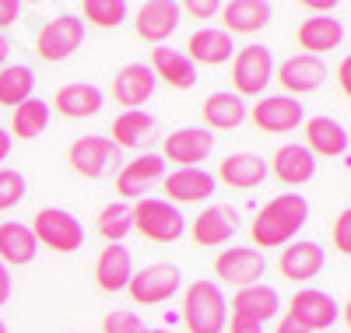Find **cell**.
Listing matches in <instances>:
<instances>
[{"label":"cell","mask_w":351,"mask_h":333,"mask_svg":"<svg viewBox=\"0 0 351 333\" xmlns=\"http://www.w3.org/2000/svg\"><path fill=\"white\" fill-rule=\"evenodd\" d=\"M309 221V200L295 190L271 197L256 210V218L250 225V246L253 249H281L295 238Z\"/></svg>","instance_id":"cell-1"},{"label":"cell","mask_w":351,"mask_h":333,"mask_svg":"<svg viewBox=\"0 0 351 333\" xmlns=\"http://www.w3.org/2000/svg\"><path fill=\"white\" fill-rule=\"evenodd\" d=\"M183 326L190 333H225L228 326V298L218 281H193L183 291Z\"/></svg>","instance_id":"cell-2"},{"label":"cell","mask_w":351,"mask_h":333,"mask_svg":"<svg viewBox=\"0 0 351 333\" xmlns=\"http://www.w3.org/2000/svg\"><path fill=\"white\" fill-rule=\"evenodd\" d=\"M134 218V232H141L148 242H158V246H169V242H180L186 235V218L180 207H172L162 197H144L130 207Z\"/></svg>","instance_id":"cell-3"},{"label":"cell","mask_w":351,"mask_h":333,"mask_svg":"<svg viewBox=\"0 0 351 333\" xmlns=\"http://www.w3.org/2000/svg\"><path fill=\"white\" fill-rule=\"evenodd\" d=\"M281 309V298L271 284H250L239 288L228 301V326L225 333H243V330H263Z\"/></svg>","instance_id":"cell-4"},{"label":"cell","mask_w":351,"mask_h":333,"mask_svg":"<svg viewBox=\"0 0 351 333\" xmlns=\"http://www.w3.org/2000/svg\"><path fill=\"white\" fill-rule=\"evenodd\" d=\"M32 235L39 242V249H53V253H77L84 246V225L71 214V210L64 207H43L36 210V218H32Z\"/></svg>","instance_id":"cell-5"},{"label":"cell","mask_w":351,"mask_h":333,"mask_svg":"<svg viewBox=\"0 0 351 333\" xmlns=\"http://www.w3.org/2000/svg\"><path fill=\"white\" fill-rule=\"evenodd\" d=\"M274 81V56L271 46L263 42H250L243 49H236L232 56V84H236V95H263L267 84Z\"/></svg>","instance_id":"cell-6"},{"label":"cell","mask_w":351,"mask_h":333,"mask_svg":"<svg viewBox=\"0 0 351 333\" xmlns=\"http://www.w3.org/2000/svg\"><path fill=\"white\" fill-rule=\"evenodd\" d=\"M180 288H183V270L176 263H148V267L134 270V278L127 284L137 306H162Z\"/></svg>","instance_id":"cell-7"},{"label":"cell","mask_w":351,"mask_h":333,"mask_svg":"<svg viewBox=\"0 0 351 333\" xmlns=\"http://www.w3.org/2000/svg\"><path fill=\"white\" fill-rule=\"evenodd\" d=\"M67 162L84 179H102L120 165V147L102 134H84L67 147Z\"/></svg>","instance_id":"cell-8"},{"label":"cell","mask_w":351,"mask_h":333,"mask_svg":"<svg viewBox=\"0 0 351 333\" xmlns=\"http://www.w3.org/2000/svg\"><path fill=\"white\" fill-rule=\"evenodd\" d=\"M81 42H84V21L77 14H56L39 28L36 53L46 60V64H60V60L74 56V49Z\"/></svg>","instance_id":"cell-9"},{"label":"cell","mask_w":351,"mask_h":333,"mask_svg":"<svg viewBox=\"0 0 351 333\" xmlns=\"http://www.w3.org/2000/svg\"><path fill=\"white\" fill-rule=\"evenodd\" d=\"M291 323H299L306 333H319V330H330L341 316V306L334 301V295L319 291V288H299L288 301V312Z\"/></svg>","instance_id":"cell-10"},{"label":"cell","mask_w":351,"mask_h":333,"mask_svg":"<svg viewBox=\"0 0 351 333\" xmlns=\"http://www.w3.org/2000/svg\"><path fill=\"white\" fill-rule=\"evenodd\" d=\"M215 155V134L204 127H180L162 140V162H176V169H200Z\"/></svg>","instance_id":"cell-11"},{"label":"cell","mask_w":351,"mask_h":333,"mask_svg":"<svg viewBox=\"0 0 351 333\" xmlns=\"http://www.w3.org/2000/svg\"><path fill=\"white\" fill-rule=\"evenodd\" d=\"M215 274L218 281L236 284V288L260 284V278L267 274V256L253 246H228L215 256Z\"/></svg>","instance_id":"cell-12"},{"label":"cell","mask_w":351,"mask_h":333,"mask_svg":"<svg viewBox=\"0 0 351 333\" xmlns=\"http://www.w3.org/2000/svg\"><path fill=\"white\" fill-rule=\"evenodd\" d=\"M306 123V109L291 95H263L253 106V127L260 134H295Z\"/></svg>","instance_id":"cell-13"},{"label":"cell","mask_w":351,"mask_h":333,"mask_svg":"<svg viewBox=\"0 0 351 333\" xmlns=\"http://www.w3.org/2000/svg\"><path fill=\"white\" fill-rule=\"evenodd\" d=\"M274 81H281V88H285L281 95L299 99V95H309V92H316V88H324L327 67H324L319 56L295 53V56L281 60V67H274Z\"/></svg>","instance_id":"cell-14"},{"label":"cell","mask_w":351,"mask_h":333,"mask_svg":"<svg viewBox=\"0 0 351 333\" xmlns=\"http://www.w3.org/2000/svg\"><path fill=\"white\" fill-rule=\"evenodd\" d=\"M239 228H243L239 207H232V204H208L193 218L190 235H193L197 246H225V242L236 235Z\"/></svg>","instance_id":"cell-15"},{"label":"cell","mask_w":351,"mask_h":333,"mask_svg":"<svg viewBox=\"0 0 351 333\" xmlns=\"http://www.w3.org/2000/svg\"><path fill=\"white\" fill-rule=\"evenodd\" d=\"M162 190H165L162 200H169L172 207L204 204V200L215 197V175L208 169H172L162 179Z\"/></svg>","instance_id":"cell-16"},{"label":"cell","mask_w":351,"mask_h":333,"mask_svg":"<svg viewBox=\"0 0 351 333\" xmlns=\"http://www.w3.org/2000/svg\"><path fill=\"white\" fill-rule=\"evenodd\" d=\"M165 172L169 169H165L162 155H141V158H134L120 169V175H116V193L123 197V204L127 200H144L148 190L165 179Z\"/></svg>","instance_id":"cell-17"},{"label":"cell","mask_w":351,"mask_h":333,"mask_svg":"<svg viewBox=\"0 0 351 333\" xmlns=\"http://www.w3.org/2000/svg\"><path fill=\"white\" fill-rule=\"evenodd\" d=\"M324 267H327V249L319 246V242H313V238L288 242V246L281 249V260H278L281 278L295 281V284H306V281H313V278H316Z\"/></svg>","instance_id":"cell-18"},{"label":"cell","mask_w":351,"mask_h":333,"mask_svg":"<svg viewBox=\"0 0 351 333\" xmlns=\"http://www.w3.org/2000/svg\"><path fill=\"white\" fill-rule=\"evenodd\" d=\"M180 21H183V14H180L176 0H148L134 18V32H137V39L152 42V46H165V39L180 28Z\"/></svg>","instance_id":"cell-19"},{"label":"cell","mask_w":351,"mask_h":333,"mask_svg":"<svg viewBox=\"0 0 351 333\" xmlns=\"http://www.w3.org/2000/svg\"><path fill=\"white\" fill-rule=\"evenodd\" d=\"M306 151L313 158H344L348 155V130L330 116H309L302 123Z\"/></svg>","instance_id":"cell-20"},{"label":"cell","mask_w":351,"mask_h":333,"mask_svg":"<svg viewBox=\"0 0 351 333\" xmlns=\"http://www.w3.org/2000/svg\"><path fill=\"white\" fill-rule=\"evenodd\" d=\"M53 106H56V112H60L64 119H92V116L102 112L106 92L99 84H92V81H71V84H64L60 92H56Z\"/></svg>","instance_id":"cell-21"},{"label":"cell","mask_w":351,"mask_h":333,"mask_svg":"<svg viewBox=\"0 0 351 333\" xmlns=\"http://www.w3.org/2000/svg\"><path fill=\"white\" fill-rule=\"evenodd\" d=\"M295 42L306 56H324L344 42V21H337L334 14H309L299 25Z\"/></svg>","instance_id":"cell-22"},{"label":"cell","mask_w":351,"mask_h":333,"mask_svg":"<svg viewBox=\"0 0 351 333\" xmlns=\"http://www.w3.org/2000/svg\"><path fill=\"white\" fill-rule=\"evenodd\" d=\"M155 88H158V81L148 64H127L112 77V99L123 109H141L144 102H152Z\"/></svg>","instance_id":"cell-23"},{"label":"cell","mask_w":351,"mask_h":333,"mask_svg":"<svg viewBox=\"0 0 351 333\" xmlns=\"http://www.w3.org/2000/svg\"><path fill=\"white\" fill-rule=\"evenodd\" d=\"M186 56L193 67H221L236 56V42L221 28H197L186 39Z\"/></svg>","instance_id":"cell-24"},{"label":"cell","mask_w":351,"mask_h":333,"mask_svg":"<svg viewBox=\"0 0 351 333\" xmlns=\"http://www.w3.org/2000/svg\"><path fill=\"white\" fill-rule=\"evenodd\" d=\"M267 172H274V179L285 186H306L316 175V158L306 151V144H281L267 162Z\"/></svg>","instance_id":"cell-25"},{"label":"cell","mask_w":351,"mask_h":333,"mask_svg":"<svg viewBox=\"0 0 351 333\" xmlns=\"http://www.w3.org/2000/svg\"><path fill=\"white\" fill-rule=\"evenodd\" d=\"M274 8L267 0H232V4H221V32L228 36H256L271 25Z\"/></svg>","instance_id":"cell-26"},{"label":"cell","mask_w":351,"mask_h":333,"mask_svg":"<svg viewBox=\"0 0 351 333\" xmlns=\"http://www.w3.org/2000/svg\"><path fill=\"white\" fill-rule=\"evenodd\" d=\"M134 278V256L123 242H112L106 246L95 260V284L106 291V295H116V291H127Z\"/></svg>","instance_id":"cell-27"},{"label":"cell","mask_w":351,"mask_h":333,"mask_svg":"<svg viewBox=\"0 0 351 333\" xmlns=\"http://www.w3.org/2000/svg\"><path fill=\"white\" fill-rule=\"evenodd\" d=\"M232 186V190H256L263 179H267V162H263L256 151H236V155H228L221 165H218V175L215 183Z\"/></svg>","instance_id":"cell-28"},{"label":"cell","mask_w":351,"mask_h":333,"mask_svg":"<svg viewBox=\"0 0 351 333\" xmlns=\"http://www.w3.org/2000/svg\"><path fill=\"white\" fill-rule=\"evenodd\" d=\"M204 116V130H236L246 123V99H239L236 92H211L200 106Z\"/></svg>","instance_id":"cell-29"},{"label":"cell","mask_w":351,"mask_h":333,"mask_svg":"<svg viewBox=\"0 0 351 333\" xmlns=\"http://www.w3.org/2000/svg\"><path fill=\"white\" fill-rule=\"evenodd\" d=\"M152 74L155 81H165L169 88H180V92H186V88L197 84V67L190 64V56L183 49H169V46H155L152 49Z\"/></svg>","instance_id":"cell-30"},{"label":"cell","mask_w":351,"mask_h":333,"mask_svg":"<svg viewBox=\"0 0 351 333\" xmlns=\"http://www.w3.org/2000/svg\"><path fill=\"white\" fill-rule=\"evenodd\" d=\"M39 256V242L32 235V228L21 221H4L0 225V263L8 270L11 267H28Z\"/></svg>","instance_id":"cell-31"},{"label":"cell","mask_w":351,"mask_h":333,"mask_svg":"<svg viewBox=\"0 0 351 333\" xmlns=\"http://www.w3.org/2000/svg\"><path fill=\"white\" fill-rule=\"evenodd\" d=\"M49 116H53L49 102L32 95V99H25L21 106L11 109V130H8V134H11V137H21V140H36V137L46 134Z\"/></svg>","instance_id":"cell-32"},{"label":"cell","mask_w":351,"mask_h":333,"mask_svg":"<svg viewBox=\"0 0 351 333\" xmlns=\"http://www.w3.org/2000/svg\"><path fill=\"white\" fill-rule=\"evenodd\" d=\"M155 130V116L152 112H144V109H123L120 116L112 119V130H109V140L116 147H141L144 140L152 137Z\"/></svg>","instance_id":"cell-33"},{"label":"cell","mask_w":351,"mask_h":333,"mask_svg":"<svg viewBox=\"0 0 351 333\" xmlns=\"http://www.w3.org/2000/svg\"><path fill=\"white\" fill-rule=\"evenodd\" d=\"M36 92V71L28 64H8L0 67V106H21Z\"/></svg>","instance_id":"cell-34"},{"label":"cell","mask_w":351,"mask_h":333,"mask_svg":"<svg viewBox=\"0 0 351 333\" xmlns=\"http://www.w3.org/2000/svg\"><path fill=\"white\" fill-rule=\"evenodd\" d=\"M134 232V218H130V204L123 200H112L99 210V235L106 238V246L112 242H123Z\"/></svg>","instance_id":"cell-35"},{"label":"cell","mask_w":351,"mask_h":333,"mask_svg":"<svg viewBox=\"0 0 351 333\" xmlns=\"http://www.w3.org/2000/svg\"><path fill=\"white\" fill-rule=\"evenodd\" d=\"M99 28H120L127 21V4L123 0H84V18Z\"/></svg>","instance_id":"cell-36"},{"label":"cell","mask_w":351,"mask_h":333,"mask_svg":"<svg viewBox=\"0 0 351 333\" xmlns=\"http://www.w3.org/2000/svg\"><path fill=\"white\" fill-rule=\"evenodd\" d=\"M28 193V183L18 169H0V214L4 210H14Z\"/></svg>","instance_id":"cell-37"},{"label":"cell","mask_w":351,"mask_h":333,"mask_svg":"<svg viewBox=\"0 0 351 333\" xmlns=\"http://www.w3.org/2000/svg\"><path fill=\"white\" fill-rule=\"evenodd\" d=\"M152 326L144 323L134 309H112L102 319V333H148Z\"/></svg>","instance_id":"cell-38"},{"label":"cell","mask_w":351,"mask_h":333,"mask_svg":"<svg viewBox=\"0 0 351 333\" xmlns=\"http://www.w3.org/2000/svg\"><path fill=\"white\" fill-rule=\"evenodd\" d=\"M334 246H337V253L341 256H348L351 253V210H341L337 214V221H334Z\"/></svg>","instance_id":"cell-39"},{"label":"cell","mask_w":351,"mask_h":333,"mask_svg":"<svg viewBox=\"0 0 351 333\" xmlns=\"http://www.w3.org/2000/svg\"><path fill=\"white\" fill-rule=\"evenodd\" d=\"M221 11L218 0H186V4H180V14H190V18H200V21H208Z\"/></svg>","instance_id":"cell-40"},{"label":"cell","mask_w":351,"mask_h":333,"mask_svg":"<svg viewBox=\"0 0 351 333\" xmlns=\"http://www.w3.org/2000/svg\"><path fill=\"white\" fill-rule=\"evenodd\" d=\"M21 14V4L18 0H0V36H4V28H11Z\"/></svg>","instance_id":"cell-41"},{"label":"cell","mask_w":351,"mask_h":333,"mask_svg":"<svg viewBox=\"0 0 351 333\" xmlns=\"http://www.w3.org/2000/svg\"><path fill=\"white\" fill-rule=\"evenodd\" d=\"M11 291H14V281H11V270L0 263V306H8L11 301Z\"/></svg>","instance_id":"cell-42"},{"label":"cell","mask_w":351,"mask_h":333,"mask_svg":"<svg viewBox=\"0 0 351 333\" xmlns=\"http://www.w3.org/2000/svg\"><path fill=\"white\" fill-rule=\"evenodd\" d=\"M348 74H351V60L344 56V60H341V67H337V81H341V92H344V95L351 92V77H348Z\"/></svg>","instance_id":"cell-43"},{"label":"cell","mask_w":351,"mask_h":333,"mask_svg":"<svg viewBox=\"0 0 351 333\" xmlns=\"http://www.w3.org/2000/svg\"><path fill=\"white\" fill-rule=\"evenodd\" d=\"M306 11H309V14H330V11H334V0H309Z\"/></svg>","instance_id":"cell-44"},{"label":"cell","mask_w":351,"mask_h":333,"mask_svg":"<svg viewBox=\"0 0 351 333\" xmlns=\"http://www.w3.org/2000/svg\"><path fill=\"white\" fill-rule=\"evenodd\" d=\"M8 155H11V134L0 127V162H8ZM0 169H4V165H0Z\"/></svg>","instance_id":"cell-45"},{"label":"cell","mask_w":351,"mask_h":333,"mask_svg":"<svg viewBox=\"0 0 351 333\" xmlns=\"http://www.w3.org/2000/svg\"><path fill=\"white\" fill-rule=\"evenodd\" d=\"M274 333H306V330H302L299 323H291L288 316H281V323L274 326Z\"/></svg>","instance_id":"cell-46"},{"label":"cell","mask_w":351,"mask_h":333,"mask_svg":"<svg viewBox=\"0 0 351 333\" xmlns=\"http://www.w3.org/2000/svg\"><path fill=\"white\" fill-rule=\"evenodd\" d=\"M8 56H11V39H8V36H0V67L8 64Z\"/></svg>","instance_id":"cell-47"},{"label":"cell","mask_w":351,"mask_h":333,"mask_svg":"<svg viewBox=\"0 0 351 333\" xmlns=\"http://www.w3.org/2000/svg\"><path fill=\"white\" fill-rule=\"evenodd\" d=\"M0 333H8V323L4 319H0Z\"/></svg>","instance_id":"cell-48"},{"label":"cell","mask_w":351,"mask_h":333,"mask_svg":"<svg viewBox=\"0 0 351 333\" xmlns=\"http://www.w3.org/2000/svg\"><path fill=\"white\" fill-rule=\"evenodd\" d=\"M243 333H263V330H243Z\"/></svg>","instance_id":"cell-49"},{"label":"cell","mask_w":351,"mask_h":333,"mask_svg":"<svg viewBox=\"0 0 351 333\" xmlns=\"http://www.w3.org/2000/svg\"><path fill=\"white\" fill-rule=\"evenodd\" d=\"M148 333H169V330H148Z\"/></svg>","instance_id":"cell-50"}]
</instances>
